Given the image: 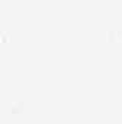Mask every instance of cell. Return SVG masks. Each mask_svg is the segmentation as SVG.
<instances>
[{
  "mask_svg": "<svg viewBox=\"0 0 122 124\" xmlns=\"http://www.w3.org/2000/svg\"><path fill=\"white\" fill-rule=\"evenodd\" d=\"M24 105H25V101L24 99H13L10 102L9 109H10V112H18V111H21L22 108H24Z\"/></svg>",
  "mask_w": 122,
  "mask_h": 124,
  "instance_id": "cell-1",
  "label": "cell"
},
{
  "mask_svg": "<svg viewBox=\"0 0 122 124\" xmlns=\"http://www.w3.org/2000/svg\"><path fill=\"white\" fill-rule=\"evenodd\" d=\"M103 34H104V39L106 41H115L116 40V28H104L103 31Z\"/></svg>",
  "mask_w": 122,
  "mask_h": 124,
  "instance_id": "cell-2",
  "label": "cell"
},
{
  "mask_svg": "<svg viewBox=\"0 0 122 124\" xmlns=\"http://www.w3.org/2000/svg\"><path fill=\"white\" fill-rule=\"evenodd\" d=\"M116 40L122 41V28H116Z\"/></svg>",
  "mask_w": 122,
  "mask_h": 124,
  "instance_id": "cell-3",
  "label": "cell"
}]
</instances>
